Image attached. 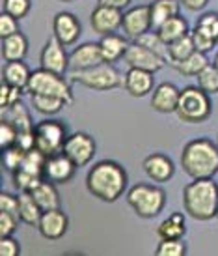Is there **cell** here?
Masks as SVG:
<instances>
[{
    "instance_id": "cell-27",
    "label": "cell",
    "mask_w": 218,
    "mask_h": 256,
    "mask_svg": "<svg viewBox=\"0 0 218 256\" xmlns=\"http://www.w3.org/2000/svg\"><path fill=\"white\" fill-rule=\"evenodd\" d=\"M179 4H181L179 0H153V4H149L153 26L159 28L162 22L168 21L170 17L179 15Z\"/></svg>"
},
{
    "instance_id": "cell-1",
    "label": "cell",
    "mask_w": 218,
    "mask_h": 256,
    "mask_svg": "<svg viewBox=\"0 0 218 256\" xmlns=\"http://www.w3.org/2000/svg\"><path fill=\"white\" fill-rule=\"evenodd\" d=\"M86 187L90 194L103 202H116L127 189V172L116 161H99L86 176Z\"/></svg>"
},
{
    "instance_id": "cell-19",
    "label": "cell",
    "mask_w": 218,
    "mask_h": 256,
    "mask_svg": "<svg viewBox=\"0 0 218 256\" xmlns=\"http://www.w3.org/2000/svg\"><path fill=\"white\" fill-rule=\"evenodd\" d=\"M179 94H181V90H177V86H174L172 82H162L153 90L151 107L161 114L176 112L177 103H179Z\"/></svg>"
},
{
    "instance_id": "cell-32",
    "label": "cell",
    "mask_w": 218,
    "mask_h": 256,
    "mask_svg": "<svg viewBox=\"0 0 218 256\" xmlns=\"http://www.w3.org/2000/svg\"><path fill=\"white\" fill-rule=\"evenodd\" d=\"M32 105L39 114H45V116H54L62 110L67 103L62 100V98H56V96H43V94H34L32 96Z\"/></svg>"
},
{
    "instance_id": "cell-6",
    "label": "cell",
    "mask_w": 218,
    "mask_h": 256,
    "mask_svg": "<svg viewBox=\"0 0 218 256\" xmlns=\"http://www.w3.org/2000/svg\"><path fill=\"white\" fill-rule=\"evenodd\" d=\"M71 80L78 82V84L86 86V88H92V90H99V92H105V90H114V88H120L123 86L125 75H121L112 64L103 62L88 70H80V72H71Z\"/></svg>"
},
{
    "instance_id": "cell-7",
    "label": "cell",
    "mask_w": 218,
    "mask_h": 256,
    "mask_svg": "<svg viewBox=\"0 0 218 256\" xmlns=\"http://www.w3.org/2000/svg\"><path fill=\"white\" fill-rule=\"evenodd\" d=\"M26 92H28L30 96H34V94L56 96V98H62L67 105H73V101H75L71 84L63 78V75L47 72V70H43V68L30 75Z\"/></svg>"
},
{
    "instance_id": "cell-10",
    "label": "cell",
    "mask_w": 218,
    "mask_h": 256,
    "mask_svg": "<svg viewBox=\"0 0 218 256\" xmlns=\"http://www.w3.org/2000/svg\"><path fill=\"white\" fill-rule=\"evenodd\" d=\"M123 58H125L129 68H138V70H146V72H151V73H157L166 64L164 58L159 56L157 52L149 50L148 47H144V45H140V43L136 42H133L127 47Z\"/></svg>"
},
{
    "instance_id": "cell-25",
    "label": "cell",
    "mask_w": 218,
    "mask_h": 256,
    "mask_svg": "<svg viewBox=\"0 0 218 256\" xmlns=\"http://www.w3.org/2000/svg\"><path fill=\"white\" fill-rule=\"evenodd\" d=\"M41 215H43V210L35 202L32 192H26V191L19 192V217H21L22 222L30 224V226H37Z\"/></svg>"
},
{
    "instance_id": "cell-15",
    "label": "cell",
    "mask_w": 218,
    "mask_h": 256,
    "mask_svg": "<svg viewBox=\"0 0 218 256\" xmlns=\"http://www.w3.org/2000/svg\"><path fill=\"white\" fill-rule=\"evenodd\" d=\"M80 30H82L80 21L69 12H60L52 19V34L65 47L77 42L78 36H80Z\"/></svg>"
},
{
    "instance_id": "cell-11",
    "label": "cell",
    "mask_w": 218,
    "mask_h": 256,
    "mask_svg": "<svg viewBox=\"0 0 218 256\" xmlns=\"http://www.w3.org/2000/svg\"><path fill=\"white\" fill-rule=\"evenodd\" d=\"M39 64L47 72L63 75V73L67 72V68H69V56L65 52V45L52 36L49 42L45 43V47H43L41 56H39Z\"/></svg>"
},
{
    "instance_id": "cell-52",
    "label": "cell",
    "mask_w": 218,
    "mask_h": 256,
    "mask_svg": "<svg viewBox=\"0 0 218 256\" xmlns=\"http://www.w3.org/2000/svg\"><path fill=\"white\" fill-rule=\"evenodd\" d=\"M217 45H218V34H217Z\"/></svg>"
},
{
    "instance_id": "cell-35",
    "label": "cell",
    "mask_w": 218,
    "mask_h": 256,
    "mask_svg": "<svg viewBox=\"0 0 218 256\" xmlns=\"http://www.w3.org/2000/svg\"><path fill=\"white\" fill-rule=\"evenodd\" d=\"M26 156V152L21 148V146H7V148H2V164L6 166V170H9L13 174L15 170H19L22 164V159Z\"/></svg>"
},
{
    "instance_id": "cell-8",
    "label": "cell",
    "mask_w": 218,
    "mask_h": 256,
    "mask_svg": "<svg viewBox=\"0 0 218 256\" xmlns=\"http://www.w3.org/2000/svg\"><path fill=\"white\" fill-rule=\"evenodd\" d=\"M35 148L45 156H54L63 150V144L67 140V129L65 124L58 120H43L34 128Z\"/></svg>"
},
{
    "instance_id": "cell-40",
    "label": "cell",
    "mask_w": 218,
    "mask_h": 256,
    "mask_svg": "<svg viewBox=\"0 0 218 256\" xmlns=\"http://www.w3.org/2000/svg\"><path fill=\"white\" fill-rule=\"evenodd\" d=\"M32 8V2L30 0H4V10L6 14L13 15L15 19H22L26 17Z\"/></svg>"
},
{
    "instance_id": "cell-17",
    "label": "cell",
    "mask_w": 218,
    "mask_h": 256,
    "mask_svg": "<svg viewBox=\"0 0 218 256\" xmlns=\"http://www.w3.org/2000/svg\"><path fill=\"white\" fill-rule=\"evenodd\" d=\"M103 52L99 43H82L77 49L71 52L69 56V70L71 72H80V70H88L97 64H103Z\"/></svg>"
},
{
    "instance_id": "cell-22",
    "label": "cell",
    "mask_w": 218,
    "mask_h": 256,
    "mask_svg": "<svg viewBox=\"0 0 218 256\" xmlns=\"http://www.w3.org/2000/svg\"><path fill=\"white\" fill-rule=\"evenodd\" d=\"M28 54V40L22 32H17L13 36L2 38V56L6 62L13 60H24Z\"/></svg>"
},
{
    "instance_id": "cell-21",
    "label": "cell",
    "mask_w": 218,
    "mask_h": 256,
    "mask_svg": "<svg viewBox=\"0 0 218 256\" xmlns=\"http://www.w3.org/2000/svg\"><path fill=\"white\" fill-rule=\"evenodd\" d=\"M32 72L28 70V66L22 60H13V62H6V66L2 68V80L11 86L22 88L26 90Z\"/></svg>"
},
{
    "instance_id": "cell-51",
    "label": "cell",
    "mask_w": 218,
    "mask_h": 256,
    "mask_svg": "<svg viewBox=\"0 0 218 256\" xmlns=\"http://www.w3.org/2000/svg\"><path fill=\"white\" fill-rule=\"evenodd\" d=\"M215 219H217V220H218V210H217V217H215Z\"/></svg>"
},
{
    "instance_id": "cell-43",
    "label": "cell",
    "mask_w": 218,
    "mask_h": 256,
    "mask_svg": "<svg viewBox=\"0 0 218 256\" xmlns=\"http://www.w3.org/2000/svg\"><path fill=\"white\" fill-rule=\"evenodd\" d=\"M17 21H19V19H15L13 15L2 12V14H0V36L7 38V36L17 34V32H19V24H17Z\"/></svg>"
},
{
    "instance_id": "cell-34",
    "label": "cell",
    "mask_w": 218,
    "mask_h": 256,
    "mask_svg": "<svg viewBox=\"0 0 218 256\" xmlns=\"http://www.w3.org/2000/svg\"><path fill=\"white\" fill-rule=\"evenodd\" d=\"M198 86L209 96L218 94V70L215 68V64L205 66L204 70L198 73Z\"/></svg>"
},
{
    "instance_id": "cell-45",
    "label": "cell",
    "mask_w": 218,
    "mask_h": 256,
    "mask_svg": "<svg viewBox=\"0 0 218 256\" xmlns=\"http://www.w3.org/2000/svg\"><path fill=\"white\" fill-rule=\"evenodd\" d=\"M0 212H7V214H13L19 217V196H13V194L4 191L0 192Z\"/></svg>"
},
{
    "instance_id": "cell-33",
    "label": "cell",
    "mask_w": 218,
    "mask_h": 256,
    "mask_svg": "<svg viewBox=\"0 0 218 256\" xmlns=\"http://www.w3.org/2000/svg\"><path fill=\"white\" fill-rule=\"evenodd\" d=\"M136 43H140V45H144V47H148L149 50H153V52H157L159 56H162L166 62H168V43L164 42L157 32H144L142 36H138L136 40H134Z\"/></svg>"
},
{
    "instance_id": "cell-3",
    "label": "cell",
    "mask_w": 218,
    "mask_h": 256,
    "mask_svg": "<svg viewBox=\"0 0 218 256\" xmlns=\"http://www.w3.org/2000/svg\"><path fill=\"white\" fill-rule=\"evenodd\" d=\"M183 204L190 217L209 220L217 217L218 185L213 178H198L190 182L183 191Z\"/></svg>"
},
{
    "instance_id": "cell-16",
    "label": "cell",
    "mask_w": 218,
    "mask_h": 256,
    "mask_svg": "<svg viewBox=\"0 0 218 256\" xmlns=\"http://www.w3.org/2000/svg\"><path fill=\"white\" fill-rule=\"evenodd\" d=\"M67 226H69V219L60 208L43 212L41 219L37 222L39 234L43 238H47V240H60L67 232Z\"/></svg>"
},
{
    "instance_id": "cell-31",
    "label": "cell",
    "mask_w": 218,
    "mask_h": 256,
    "mask_svg": "<svg viewBox=\"0 0 218 256\" xmlns=\"http://www.w3.org/2000/svg\"><path fill=\"white\" fill-rule=\"evenodd\" d=\"M194 50H196V47H194L192 36L185 34V36H181L179 40H176V42H172L168 45V62L170 64H177V62L185 60L187 56H190Z\"/></svg>"
},
{
    "instance_id": "cell-36",
    "label": "cell",
    "mask_w": 218,
    "mask_h": 256,
    "mask_svg": "<svg viewBox=\"0 0 218 256\" xmlns=\"http://www.w3.org/2000/svg\"><path fill=\"white\" fill-rule=\"evenodd\" d=\"M43 176H35V174H30V172L22 170V168H19V170L13 172V184L15 187L19 189V191H26V192H32L37 187V185L43 182Z\"/></svg>"
},
{
    "instance_id": "cell-13",
    "label": "cell",
    "mask_w": 218,
    "mask_h": 256,
    "mask_svg": "<svg viewBox=\"0 0 218 256\" xmlns=\"http://www.w3.org/2000/svg\"><path fill=\"white\" fill-rule=\"evenodd\" d=\"M151 26H153V22H151V10H149V6L131 8L123 14L121 28L125 32V36L131 38V40H136L144 32H148Z\"/></svg>"
},
{
    "instance_id": "cell-20",
    "label": "cell",
    "mask_w": 218,
    "mask_h": 256,
    "mask_svg": "<svg viewBox=\"0 0 218 256\" xmlns=\"http://www.w3.org/2000/svg\"><path fill=\"white\" fill-rule=\"evenodd\" d=\"M144 170L157 184H164L174 176V163L164 154H151L144 159Z\"/></svg>"
},
{
    "instance_id": "cell-49",
    "label": "cell",
    "mask_w": 218,
    "mask_h": 256,
    "mask_svg": "<svg viewBox=\"0 0 218 256\" xmlns=\"http://www.w3.org/2000/svg\"><path fill=\"white\" fill-rule=\"evenodd\" d=\"M213 64H215V68L218 70V52H217V56H215V62H213Z\"/></svg>"
},
{
    "instance_id": "cell-42",
    "label": "cell",
    "mask_w": 218,
    "mask_h": 256,
    "mask_svg": "<svg viewBox=\"0 0 218 256\" xmlns=\"http://www.w3.org/2000/svg\"><path fill=\"white\" fill-rule=\"evenodd\" d=\"M19 217L13 214H7V212H0V238H6V236H13L15 228L19 224Z\"/></svg>"
},
{
    "instance_id": "cell-30",
    "label": "cell",
    "mask_w": 218,
    "mask_h": 256,
    "mask_svg": "<svg viewBox=\"0 0 218 256\" xmlns=\"http://www.w3.org/2000/svg\"><path fill=\"white\" fill-rule=\"evenodd\" d=\"M177 72L185 75V77H198V73L204 70L205 66H209V60H207V54L202 52V50H194L190 56H187L185 60L177 62V64H172Z\"/></svg>"
},
{
    "instance_id": "cell-18",
    "label": "cell",
    "mask_w": 218,
    "mask_h": 256,
    "mask_svg": "<svg viewBox=\"0 0 218 256\" xmlns=\"http://www.w3.org/2000/svg\"><path fill=\"white\" fill-rule=\"evenodd\" d=\"M153 84H155V78H153L151 72L138 70V68H129V72L125 73L123 88L133 98H144V96L151 94L153 92Z\"/></svg>"
},
{
    "instance_id": "cell-9",
    "label": "cell",
    "mask_w": 218,
    "mask_h": 256,
    "mask_svg": "<svg viewBox=\"0 0 218 256\" xmlns=\"http://www.w3.org/2000/svg\"><path fill=\"white\" fill-rule=\"evenodd\" d=\"M62 152L77 164V168H80L86 166L95 156V140L88 133H73L67 136Z\"/></svg>"
},
{
    "instance_id": "cell-4",
    "label": "cell",
    "mask_w": 218,
    "mask_h": 256,
    "mask_svg": "<svg viewBox=\"0 0 218 256\" xmlns=\"http://www.w3.org/2000/svg\"><path fill=\"white\" fill-rule=\"evenodd\" d=\"M127 204L142 219H153L164 210L166 192L157 185L136 184L127 192Z\"/></svg>"
},
{
    "instance_id": "cell-12",
    "label": "cell",
    "mask_w": 218,
    "mask_h": 256,
    "mask_svg": "<svg viewBox=\"0 0 218 256\" xmlns=\"http://www.w3.org/2000/svg\"><path fill=\"white\" fill-rule=\"evenodd\" d=\"M75 168H77V164L73 163L63 152H60V154L47 157L45 168H43V178L56 185L67 184L75 176Z\"/></svg>"
},
{
    "instance_id": "cell-5",
    "label": "cell",
    "mask_w": 218,
    "mask_h": 256,
    "mask_svg": "<svg viewBox=\"0 0 218 256\" xmlns=\"http://www.w3.org/2000/svg\"><path fill=\"white\" fill-rule=\"evenodd\" d=\"M211 98L200 86H187L181 90L179 103L176 108L179 120L187 122V124H202L211 116Z\"/></svg>"
},
{
    "instance_id": "cell-2",
    "label": "cell",
    "mask_w": 218,
    "mask_h": 256,
    "mask_svg": "<svg viewBox=\"0 0 218 256\" xmlns=\"http://www.w3.org/2000/svg\"><path fill=\"white\" fill-rule=\"evenodd\" d=\"M181 166L192 180L213 178L218 172V144L209 138H194L181 152Z\"/></svg>"
},
{
    "instance_id": "cell-29",
    "label": "cell",
    "mask_w": 218,
    "mask_h": 256,
    "mask_svg": "<svg viewBox=\"0 0 218 256\" xmlns=\"http://www.w3.org/2000/svg\"><path fill=\"white\" fill-rule=\"evenodd\" d=\"M2 112H6V116L2 114V118L7 120V122H11L15 128H17L19 133H21V131H34L30 112L26 110V107L22 105L21 101H19V103H15V105H11V107L2 108Z\"/></svg>"
},
{
    "instance_id": "cell-44",
    "label": "cell",
    "mask_w": 218,
    "mask_h": 256,
    "mask_svg": "<svg viewBox=\"0 0 218 256\" xmlns=\"http://www.w3.org/2000/svg\"><path fill=\"white\" fill-rule=\"evenodd\" d=\"M190 36H192V42H194L196 50H202V52H207V50H211L213 47L217 45V42H215L213 38L205 36L204 32H200L198 28L192 30V32H190Z\"/></svg>"
},
{
    "instance_id": "cell-37",
    "label": "cell",
    "mask_w": 218,
    "mask_h": 256,
    "mask_svg": "<svg viewBox=\"0 0 218 256\" xmlns=\"http://www.w3.org/2000/svg\"><path fill=\"white\" fill-rule=\"evenodd\" d=\"M157 256H185L187 254V245L183 240H161L155 250Z\"/></svg>"
},
{
    "instance_id": "cell-14",
    "label": "cell",
    "mask_w": 218,
    "mask_h": 256,
    "mask_svg": "<svg viewBox=\"0 0 218 256\" xmlns=\"http://www.w3.org/2000/svg\"><path fill=\"white\" fill-rule=\"evenodd\" d=\"M121 21H123L121 10L108 8V6H99V4L92 12V15H90V24H92L93 32H97L99 36L114 34L121 26Z\"/></svg>"
},
{
    "instance_id": "cell-50",
    "label": "cell",
    "mask_w": 218,
    "mask_h": 256,
    "mask_svg": "<svg viewBox=\"0 0 218 256\" xmlns=\"http://www.w3.org/2000/svg\"><path fill=\"white\" fill-rule=\"evenodd\" d=\"M62 2H73V0H62Z\"/></svg>"
},
{
    "instance_id": "cell-46",
    "label": "cell",
    "mask_w": 218,
    "mask_h": 256,
    "mask_svg": "<svg viewBox=\"0 0 218 256\" xmlns=\"http://www.w3.org/2000/svg\"><path fill=\"white\" fill-rule=\"evenodd\" d=\"M0 254L2 256H17L21 254V245L11 236L0 238Z\"/></svg>"
},
{
    "instance_id": "cell-26",
    "label": "cell",
    "mask_w": 218,
    "mask_h": 256,
    "mask_svg": "<svg viewBox=\"0 0 218 256\" xmlns=\"http://www.w3.org/2000/svg\"><path fill=\"white\" fill-rule=\"evenodd\" d=\"M157 34L170 45L172 42H176V40H179L181 36L189 34L187 19H183L181 15H174V17H170L168 21H164L161 26L157 28Z\"/></svg>"
},
{
    "instance_id": "cell-47",
    "label": "cell",
    "mask_w": 218,
    "mask_h": 256,
    "mask_svg": "<svg viewBox=\"0 0 218 256\" xmlns=\"http://www.w3.org/2000/svg\"><path fill=\"white\" fill-rule=\"evenodd\" d=\"M179 2H181V6H185L190 12H200V10H204L207 6L209 0H179Z\"/></svg>"
},
{
    "instance_id": "cell-41",
    "label": "cell",
    "mask_w": 218,
    "mask_h": 256,
    "mask_svg": "<svg viewBox=\"0 0 218 256\" xmlns=\"http://www.w3.org/2000/svg\"><path fill=\"white\" fill-rule=\"evenodd\" d=\"M17 135H19V131H17L13 124L2 118V124H0V146L2 148L13 146L17 142Z\"/></svg>"
},
{
    "instance_id": "cell-48",
    "label": "cell",
    "mask_w": 218,
    "mask_h": 256,
    "mask_svg": "<svg viewBox=\"0 0 218 256\" xmlns=\"http://www.w3.org/2000/svg\"><path fill=\"white\" fill-rule=\"evenodd\" d=\"M133 0H97L99 6H108V8H116V10H123L131 4Z\"/></svg>"
},
{
    "instance_id": "cell-38",
    "label": "cell",
    "mask_w": 218,
    "mask_h": 256,
    "mask_svg": "<svg viewBox=\"0 0 218 256\" xmlns=\"http://www.w3.org/2000/svg\"><path fill=\"white\" fill-rule=\"evenodd\" d=\"M200 32H204L205 36L213 38L217 42V34H218V15L217 14H205L200 17V21L196 22V26Z\"/></svg>"
},
{
    "instance_id": "cell-24",
    "label": "cell",
    "mask_w": 218,
    "mask_h": 256,
    "mask_svg": "<svg viewBox=\"0 0 218 256\" xmlns=\"http://www.w3.org/2000/svg\"><path fill=\"white\" fill-rule=\"evenodd\" d=\"M32 196L35 198V202L39 204L43 212L60 208V192L56 189V184H52L49 180H43L41 184L32 191Z\"/></svg>"
},
{
    "instance_id": "cell-39",
    "label": "cell",
    "mask_w": 218,
    "mask_h": 256,
    "mask_svg": "<svg viewBox=\"0 0 218 256\" xmlns=\"http://www.w3.org/2000/svg\"><path fill=\"white\" fill-rule=\"evenodd\" d=\"M21 92L22 88H17V86H11L2 80V88H0V105L2 108H7L19 103L21 101Z\"/></svg>"
},
{
    "instance_id": "cell-28",
    "label": "cell",
    "mask_w": 218,
    "mask_h": 256,
    "mask_svg": "<svg viewBox=\"0 0 218 256\" xmlns=\"http://www.w3.org/2000/svg\"><path fill=\"white\" fill-rule=\"evenodd\" d=\"M185 215L172 214L168 219H164L157 228V234L161 240H183L185 236Z\"/></svg>"
},
{
    "instance_id": "cell-23",
    "label": "cell",
    "mask_w": 218,
    "mask_h": 256,
    "mask_svg": "<svg viewBox=\"0 0 218 256\" xmlns=\"http://www.w3.org/2000/svg\"><path fill=\"white\" fill-rule=\"evenodd\" d=\"M99 47H101V52H103V60L108 62V64H114L120 58H123L129 43H127L125 38L118 36V34H108V36L101 38Z\"/></svg>"
}]
</instances>
